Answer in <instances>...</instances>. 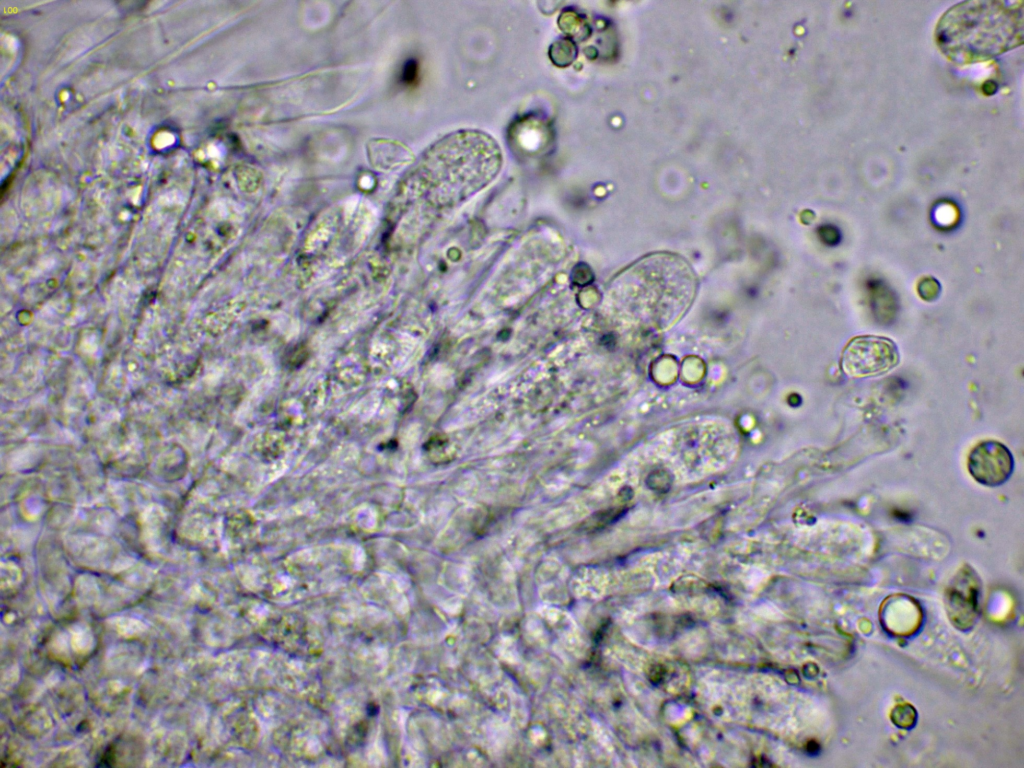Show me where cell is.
Masks as SVG:
<instances>
[{
	"label": "cell",
	"mask_w": 1024,
	"mask_h": 768,
	"mask_svg": "<svg viewBox=\"0 0 1024 768\" xmlns=\"http://www.w3.org/2000/svg\"><path fill=\"white\" fill-rule=\"evenodd\" d=\"M1013 454L1006 445L996 440H983L969 452L967 469L971 477L986 487L1006 483L1014 471Z\"/></svg>",
	"instance_id": "3"
},
{
	"label": "cell",
	"mask_w": 1024,
	"mask_h": 768,
	"mask_svg": "<svg viewBox=\"0 0 1024 768\" xmlns=\"http://www.w3.org/2000/svg\"><path fill=\"white\" fill-rule=\"evenodd\" d=\"M936 43L957 64L987 61L1023 42V3L975 0L957 3L938 21Z\"/></svg>",
	"instance_id": "1"
},
{
	"label": "cell",
	"mask_w": 1024,
	"mask_h": 768,
	"mask_svg": "<svg viewBox=\"0 0 1024 768\" xmlns=\"http://www.w3.org/2000/svg\"><path fill=\"white\" fill-rule=\"evenodd\" d=\"M899 360L898 348L891 339L876 335H862L854 337L845 346L840 366L849 377H874L895 368Z\"/></svg>",
	"instance_id": "2"
}]
</instances>
